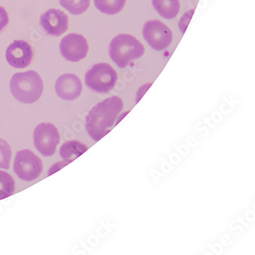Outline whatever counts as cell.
<instances>
[{"label":"cell","mask_w":255,"mask_h":255,"mask_svg":"<svg viewBox=\"0 0 255 255\" xmlns=\"http://www.w3.org/2000/svg\"><path fill=\"white\" fill-rule=\"evenodd\" d=\"M123 107V101L116 96L108 98L94 107L86 118V129L91 137L99 141L106 136Z\"/></svg>","instance_id":"cell-1"},{"label":"cell","mask_w":255,"mask_h":255,"mask_svg":"<svg viewBox=\"0 0 255 255\" xmlns=\"http://www.w3.org/2000/svg\"><path fill=\"white\" fill-rule=\"evenodd\" d=\"M10 90L17 101L27 105L35 103L43 93V81L35 71L15 73L10 81Z\"/></svg>","instance_id":"cell-2"},{"label":"cell","mask_w":255,"mask_h":255,"mask_svg":"<svg viewBox=\"0 0 255 255\" xmlns=\"http://www.w3.org/2000/svg\"><path fill=\"white\" fill-rule=\"evenodd\" d=\"M144 52L143 45L129 34H120L110 43V57L120 68H126L132 61L141 58Z\"/></svg>","instance_id":"cell-3"},{"label":"cell","mask_w":255,"mask_h":255,"mask_svg":"<svg viewBox=\"0 0 255 255\" xmlns=\"http://www.w3.org/2000/svg\"><path fill=\"white\" fill-rule=\"evenodd\" d=\"M117 81L118 74L116 71L107 63L93 65L85 75L87 86L98 93H108L113 89Z\"/></svg>","instance_id":"cell-4"},{"label":"cell","mask_w":255,"mask_h":255,"mask_svg":"<svg viewBox=\"0 0 255 255\" xmlns=\"http://www.w3.org/2000/svg\"><path fill=\"white\" fill-rule=\"evenodd\" d=\"M42 159L29 149L18 151L14 162V172L19 179L31 182L38 179L42 173Z\"/></svg>","instance_id":"cell-5"},{"label":"cell","mask_w":255,"mask_h":255,"mask_svg":"<svg viewBox=\"0 0 255 255\" xmlns=\"http://www.w3.org/2000/svg\"><path fill=\"white\" fill-rule=\"evenodd\" d=\"M142 35L149 46L158 52L166 49L172 43V31L159 20L146 22L142 29Z\"/></svg>","instance_id":"cell-6"},{"label":"cell","mask_w":255,"mask_h":255,"mask_svg":"<svg viewBox=\"0 0 255 255\" xmlns=\"http://www.w3.org/2000/svg\"><path fill=\"white\" fill-rule=\"evenodd\" d=\"M60 142V135L55 125L50 123L38 125L34 131V144L44 156L55 154Z\"/></svg>","instance_id":"cell-7"},{"label":"cell","mask_w":255,"mask_h":255,"mask_svg":"<svg viewBox=\"0 0 255 255\" xmlns=\"http://www.w3.org/2000/svg\"><path fill=\"white\" fill-rule=\"evenodd\" d=\"M88 41L82 35L68 34L64 37L60 44V51L62 56L69 62H78L88 55Z\"/></svg>","instance_id":"cell-8"},{"label":"cell","mask_w":255,"mask_h":255,"mask_svg":"<svg viewBox=\"0 0 255 255\" xmlns=\"http://www.w3.org/2000/svg\"><path fill=\"white\" fill-rule=\"evenodd\" d=\"M7 62L14 68H25L32 63L33 51L24 40H15L10 44L5 52Z\"/></svg>","instance_id":"cell-9"},{"label":"cell","mask_w":255,"mask_h":255,"mask_svg":"<svg viewBox=\"0 0 255 255\" xmlns=\"http://www.w3.org/2000/svg\"><path fill=\"white\" fill-rule=\"evenodd\" d=\"M40 25L48 35L60 36L68 30V17L58 8H51L40 17Z\"/></svg>","instance_id":"cell-10"},{"label":"cell","mask_w":255,"mask_h":255,"mask_svg":"<svg viewBox=\"0 0 255 255\" xmlns=\"http://www.w3.org/2000/svg\"><path fill=\"white\" fill-rule=\"evenodd\" d=\"M82 84L78 76L73 74L61 75L55 83V91L60 98L73 101L81 95Z\"/></svg>","instance_id":"cell-11"},{"label":"cell","mask_w":255,"mask_h":255,"mask_svg":"<svg viewBox=\"0 0 255 255\" xmlns=\"http://www.w3.org/2000/svg\"><path fill=\"white\" fill-rule=\"evenodd\" d=\"M158 13L166 19L176 18L180 10L179 0H152Z\"/></svg>","instance_id":"cell-12"},{"label":"cell","mask_w":255,"mask_h":255,"mask_svg":"<svg viewBox=\"0 0 255 255\" xmlns=\"http://www.w3.org/2000/svg\"><path fill=\"white\" fill-rule=\"evenodd\" d=\"M88 149L85 145L78 141H68L60 149V155L64 159H68L71 162L83 154Z\"/></svg>","instance_id":"cell-13"},{"label":"cell","mask_w":255,"mask_h":255,"mask_svg":"<svg viewBox=\"0 0 255 255\" xmlns=\"http://www.w3.org/2000/svg\"><path fill=\"white\" fill-rule=\"evenodd\" d=\"M127 0H95L96 8L102 13L116 15L125 8Z\"/></svg>","instance_id":"cell-14"},{"label":"cell","mask_w":255,"mask_h":255,"mask_svg":"<svg viewBox=\"0 0 255 255\" xmlns=\"http://www.w3.org/2000/svg\"><path fill=\"white\" fill-rule=\"evenodd\" d=\"M15 191V180L5 171L0 170V200L6 199Z\"/></svg>","instance_id":"cell-15"},{"label":"cell","mask_w":255,"mask_h":255,"mask_svg":"<svg viewBox=\"0 0 255 255\" xmlns=\"http://www.w3.org/2000/svg\"><path fill=\"white\" fill-rule=\"evenodd\" d=\"M91 0H59L60 5L70 13L78 15L86 12Z\"/></svg>","instance_id":"cell-16"},{"label":"cell","mask_w":255,"mask_h":255,"mask_svg":"<svg viewBox=\"0 0 255 255\" xmlns=\"http://www.w3.org/2000/svg\"><path fill=\"white\" fill-rule=\"evenodd\" d=\"M12 150L6 141L0 138V169H8Z\"/></svg>","instance_id":"cell-17"},{"label":"cell","mask_w":255,"mask_h":255,"mask_svg":"<svg viewBox=\"0 0 255 255\" xmlns=\"http://www.w3.org/2000/svg\"><path fill=\"white\" fill-rule=\"evenodd\" d=\"M8 24V15L6 10L0 6V32Z\"/></svg>","instance_id":"cell-18"}]
</instances>
